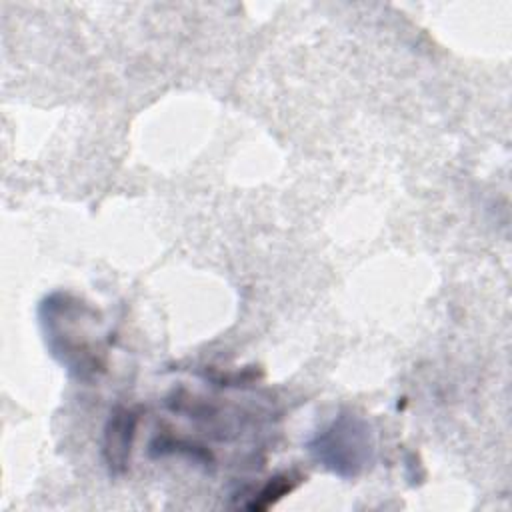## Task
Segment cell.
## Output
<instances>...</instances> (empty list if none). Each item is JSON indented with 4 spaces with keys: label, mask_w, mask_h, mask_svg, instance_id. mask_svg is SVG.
<instances>
[{
    "label": "cell",
    "mask_w": 512,
    "mask_h": 512,
    "mask_svg": "<svg viewBox=\"0 0 512 512\" xmlns=\"http://www.w3.org/2000/svg\"><path fill=\"white\" fill-rule=\"evenodd\" d=\"M38 320L50 356L74 378H94L106 366L98 312L68 292H52L38 304Z\"/></svg>",
    "instance_id": "obj_1"
},
{
    "label": "cell",
    "mask_w": 512,
    "mask_h": 512,
    "mask_svg": "<svg viewBox=\"0 0 512 512\" xmlns=\"http://www.w3.org/2000/svg\"><path fill=\"white\" fill-rule=\"evenodd\" d=\"M308 452L316 464L338 478H356L372 466L376 456L372 426L364 416L344 410L308 440Z\"/></svg>",
    "instance_id": "obj_2"
},
{
    "label": "cell",
    "mask_w": 512,
    "mask_h": 512,
    "mask_svg": "<svg viewBox=\"0 0 512 512\" xmlns=\"http://www.w3.org/2000/svg\"><path fill=\"white\" fill-rule=\"evenodd\" d=\"M138 416L126 406H116L104 426L102 458L110 476H120L130 464L132 442L136 434Z\"/></svg>",
    "instance_id": "obj_3"
},
{
    "label": "cell",
    "mask_w": 512,
    "mask_h": 512,
    "mask_svg": "<svg viewBox=\"0 0 512 512\" xmlns=\"http://www.w3.org/2000/svg\"><path fill=\"white\" fill-rule=\"evenodd\" d=\"M298 482H300V478L294 474H278V476L270 478L258 492H254L252 500L246 502L244 506L250 510H268L280 498H284L288 492H292Z\"/></svg>",
    "instance_id": "obj_4"
}]
</instances>
